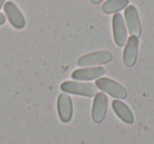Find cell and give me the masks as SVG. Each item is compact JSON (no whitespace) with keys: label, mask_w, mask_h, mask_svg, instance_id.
<instances>
[{"label":"cell","mask_w":154,"mask_h":144,"mask_svg":"<svg viewBox=\"0 0 154 144\" xmlns=\"http://www.w3.org/2000/svg\"><path fill=\"white\" fill-rule=\"evenodd\" d=\"M125 23L127 26V31L131 34V36L138 37L141 34V24L139 19L138 12L134 5H128L125 9Z\"/></svg>","instance_id":"52a82bcc"},{"label":"cell","mask_w":154,"mask_h":144,"mask_svg":"<svg viewBox=\"0 0 154 144\" xmlns=\"http://www.w3.org/2000/svg\"><path fill=\"white\" fill-rule=\"evenodd\" d=\"M57 112L61 122L69 123L73 118V100L66 93H61L57 98Z\"/></svg>","instance_id":"9c48e42d"},{"label":"cell","mask_w":154,"mask_h":144,"mask_svg":"<svg viewBox=\"0 0 154 144\" xmlns=\"http://www.w3.org/2000/svg\"><path fill=\"white\" fill-rule=\"evenodd\" d=\"M95 86L98 89H100L101 93L108 94L111 97L115 98L116 100H124L128 96L127 89L120 83L116 82L110 78H106V77H101V78L97 79L95 82Z\"/></svg>","instance_id":"7a4b0ae2"},{"label":"cell","mask_w":154,"mask_h":144,"mask_svg":"<svg viewBox=\"0 0 154 144\" xmlns=\"http://www.w3.org/2000/svg\"><path fill=\"white\" fill-rule=\"evenodd\" d=\"M3 11L11 26L16 30H22L26 26V18L13 1H7L3 5Z\"/></svg>","instance_id":"8992f818"},{"label":"cell","mask_w":154,"mask_h":144,"mask_svg":"<svg viewBox=\"0 0 154 144\" xmlns=\"http://www.w3.org/2000/svg\"><path fill=\"white\" fill-rule=\"evenodd\" d=\"M112 32L114 42L117 46L122 47L128 40V31L122 14H114L112 18Z\"/></svg>","instance_id":"5b68a950"},{"label":"cell","mask_w":154,"mask_h":144,"mask_svg":"<svg viewBox=\"0 0 154 144\" xmlns=\"http://www.w3.org/2000/svg\"><path fill=\"white\" fill-rule=\"evenodd\" d=\"M139 40L138 37L130 36L125 44L124 54H122V61L127 68H132L135 65L138 57Z\"/></svg>","instance_id":"ba28073f"},{"label":"cell","mask_w":154,"mask_h":144,"mask_svg":"<svg viewBox=\"0 0 154 144\" xmlns=\"http://www.w3.org/2000/svg\"><path fill=\"white\" fill-rule=\"evenodd\" d=\"M112 110L124 123H126V124H133L134 123V116H133L132 110L122 100H113Z\"/></svg>","instance_id":"8fae6325"},{"label":"cell","mask_w":154,"mask_h":144,"mask_svg":"<svg viewBox=\"0 0 154 144\" xmlns=\"http://www.w3.org/2000/svg\"><path fill=\"white\" fill-rule=\"evenodd\" d=\"M90 1H91V3H92V4H98V3L103 2V0H90Z\"/></svg>","instance_id":"5bb4252c"},{"label":"cell","mask_w":154,"mask_h":144,"mask_svg":"<svg viewBox=\"0 0 154 144\" xmlns=\"http://www.w3.org/2000/svg\"><path fill=\"white\" fill-rule=\"evenodd\" d=\"M7 2V0H0V10L2 9L3 5H5V3Z\"/></svg>","instance_id":"9a60e30c"},{"label":"cell","mask_w":154,"mask_h":144,"mask_svg":"<svg viewBox=\"0 0 154 144\" xmlns=\"http://www.w3.org/2000/svg\"><path fill=\"white\" fill-rule=\"evenodd\" d=\"M113 55L109 51H96L86 54L77 60V65L80 68H92L107 64L112 61Z\"/></svg>","instance_id":"3957f363"},{"label":"cell","mask_w":154,"mask_h":144,"mask_svg":"<svg viewBox=\"0 0 154 144\" xmlns=\"http://www.w3.org/2000/svg\"><path fill=\"white\" fill-rule=\"evenodd\" d=\"M129 5V0H108L101 7L103 13L107 15L117 14Z\"/></svg>","instance_id":"7c38bea8"},{"label":"cell","mask_w":154,"mask_h":144,"mask_svg":"<svg viewBox=\"0 0 154 144\" xmlns=\"http://www.w3.org/2000/svg\"><path fill=\"white\" fill-rule=\"evenodd\" d=\"M7 21V18H5V15L2 13H0V26H3Z\"/></svg>","instance_id":"4fadbf2b"},{"label":"cell","mask_w":154,"mask_h":144,"mask_svg":"<svg viewBox=\"0 0 154 144\" xmlns=\"http://www.w3.org/2000/svg\"><path fill=\"white\" fill-rule=\"evenodd\" d=\"M106 70L103 66H92V68H82L75 70L72 73V79L76 81H91L97 80L105 75Z\"/></svg>","instance_id":"30bf717a"},{"label":"cell","mask_w":154,"mask_h":144,"mask_svg":"<svg viewBox=\"0 0 154 144\" xmlns=\"http://www.w3.org/2000/svg\"><path fill=\"white\" fill-rule=\"evenodd\" d=\"M108 110V97L105 93H97L94 96L91 110L92 120L96 124H100L106 118Z\"/></svg>","instance_id":"277c9868"},{"label":"cell","mask_w":154,"mask_h":144,"mask_svg":"<svg viewBox=\"0 0 154 144\" xmlns=\"http://www.w3.org/2000/svg\"><path fill=\"white\" fill-rule=\"evenodd\" d=\"M60 89L66 94L82 96V97H94L97 94L95 84L82 81H64L60 84Z\"/></svg>","instance_id":"6da1fadb"}]
</instances>
